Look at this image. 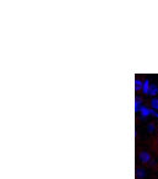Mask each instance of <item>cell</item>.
I'll list each match as a JSON object with an SVG mask.
<instances>
[{"label": "cell", "mask_w": 158, "mask_h": 179, "mask_svg": "<svg viewBox=\"0 0 158 179\" xmlns=\"http://www.w3.org/2000/svg\"><path fill=\"white\" fill-rule=\"evenodd\" d=\"M139 160H140V162H141V163L147 164L152 161V156H151V153H150L148 151L142 150V151L139 153Z\"/></svg>", "instance_id": "cell-1"}, {"label": "cell", "mask_w": 158, "mask_h": 179, "mask_svg": "<svg viewBox=\"0 0 158 179\" xmlns=\"http://www.w3.org/2000/svg\"><path fill=\"white\" fill-rule=\"evenodd\" d=\"M151 110H152V109L147 108L146 105H141V108H140V115H141V119L145 120L147 117H150V115H151Z\"/></svg>", "instance_id": "cell-2"}, {"label": "cell", "mask_w": 158, "mask_h": 179, "mask_svg": "<svg viewBox=\"0 0 158 179\" xmlns=\"http://www.w3.org/2000/svg\"><path fill=\"white\" fill-rule=\"evenodd\" d=\"M142 97H140V96H136L135 97V113H139L140 112V108H141V105H142Z\"/></svg>", "instance_id": "cell-3"}, {"label": "cell", "mask_w": 158, "mask_h": 179, "mask_svg": "<svg viewBox=\"0 0 158 179\" xmlns=\"http://www.w3.org/2000/svg\"><path fill=\"white\" fill-rule=\"evenodd\" d=\"M148 95H150L152 98H153V97H156V96L158 95V85H156V84H151Z\"/></svg>", "instance_id": "cell-4"}, {"label": "cell", "mask_w": 158, "mask_h": 179, "mask_svg": "<svg viewBox=\"0 0 158 179\" xmlns=\"http://www.w3.org/2000/svg\"><path fill=\"white\" fill-rule=\"evenodd\" d=\"M145 177H146V169H145L144 167L137 168V169H136V178H137V179H144Z\"/></svg>", "instance_id": "cell-5"}, {"label": "cell", "mask_w": 158, "mask_h": 179, "mask_svg": "<svg viewBox=\"0 0 158 179\" xmlns=\"http://www.w3.org/2000/svg\"><path fill=\"white\" fill-rule=\"evenodd\" d=\"M150 86H151V84H150V80H144V85H142V93L144 95H148V92H150Z\"/></svg>", "instance_id": "cell-6"}, {"label": "cell", "mask_w": 158, "mask_h": 179, "mask_svg": "<svg viewBox=\"0 0 158 179\" xmlns=\"http://www.w3.org/2000/svg\"><path fill=\"white\" fill-rule=\"evenodd\" d=\"M151 109H153V110H158V98L157 97H153L152 100H151Z\"/></svg>", "instance_id": "cell-7"}, {"label": "cell", "mask_w": 158, "mask_h": 179, "mask_svg": "<svg viewBox=\"0 0 158 179\" xmlns=\"http://www.w3.org/2000/svg\"><path fill=\"white\" fill-rule=\"evenodd\" d=\"M142 85H144V81L139 80V79H135V91H142Z\"/></svg>", "instance_id": "cell-8"}, {"label": "cell", "mask_w": 158, "mask_h": 179, "mask_svg": "<svg viewBox=\"0 0 158 179\" xmlns=\"http://www.w3.org/2000/svg\"><path fill=\"white\" fill-rule=\"evenodd\" d=\"M155 130H156V124H155V123H150V124L147 125V131H148L150 134H153Z\"/></svg>", "instance_id": "cell-9"}]
</instances>
